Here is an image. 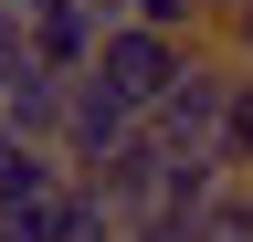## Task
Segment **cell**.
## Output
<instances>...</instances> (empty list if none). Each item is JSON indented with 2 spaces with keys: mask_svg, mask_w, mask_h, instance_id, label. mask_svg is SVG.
Wrapping results in <instances>:
<instances>
[{
  "mask_svg": "<svg viewBox=\"0 0 253 242\" xmlns=\"http://www.w3.org/2000/svg\"><path fill=\"white\" fill-rule=\"evenodd\" d=\"M137 11L158 21V32H179V21H201V0H137Z\"/></svg>",
  "mask_w": 253,
  "mask_h": 242,
  "instance_id": "obj_1",
  "label": "cell"
}]
</instances>
